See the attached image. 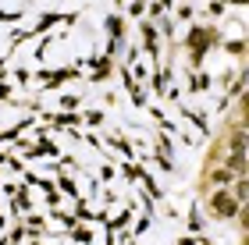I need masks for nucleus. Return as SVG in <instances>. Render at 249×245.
<instances>
[{
	"label": "nucleus",
	"instance_id": "2",
	"mask_svg": "<svg viewBox=\"0 0 249 245\" xmlns=\"http://www.w3.org/2000/svg\"><path fill=\"white\" fill-rule=\"evenodd\" d=\"M246 196H249V185L239 181V185H235V199H246Z\"/></svg>",
	"mask_w": 249,
	"mask_h": 245
},
{
	"label": "nucleus",
	"instance_id": "3",
	"mask_svg": "<svg viewBox=\"0 0 249 245\" xmlns=\"http://www.w3.org/2000/svg\"><path fill=\"white\" fill-rule=\"evenodd\" d=\"M242 220H246V224H249V206H246V210H242Z\"/></svg>",
	"mask_w": 249,
	"mask_h": 245
},
{
	"label": "nucleus",
	"instance_id": "1",
	"mask_svg": "<svg viewBox=\"0 0 249 245\" xmlns=\"http://www.w3.org/2000/svg\"><path fill=\"white\" fill-rule=\"evenodd\" d=\"M213 210H221L224 217H231V213H235V196H224V192L213 196Z\"/></svg>",
	"mask_w": 249,
	"mask_h": 245
}]
</instances>
